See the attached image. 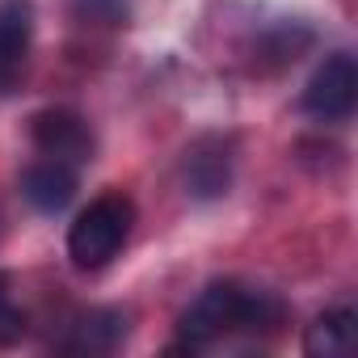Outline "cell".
I'll return each instance as SVG.
<instances>
[{
    "mask_svg": "<svg viewBox=\"0 0 358 358\" xmlns=\"http://www.w3.org/2000/svg\"><path fill=\"white\" fill-rule=\"evenodd\" d=\"M72 5L85 22H101V26H122L131 13V0H72Z\"/></svg>",
    "mask_w": 358,
    "mask_h": 358,
    "instance_id": "obj_11",
    "label": "cell"
},
{
    "mask_svg": "<svg viewBox=\"0 0 358 358\" xmlns=\"http://www.w3.org/2000/svg\"><path fill=\"white\" fill-rule=\"evenodd\" d=\"M34 43V5L30 0H0V97L13 93L26 76Z\"/></svg>",
    "mask_w": 358,
    "mask_h": 358,
    "instance_id": "obj_6",
    "label": "cell"
},
{
    "mask_svg": "<svg viewBox=\"0 0 358 358\" xmlns=\"http://www.w3.org/2000/svg\"><path fill=\"white\" fill-rule=\"evenodd\" d=\"M30 139H34V148H38L43 156L64 160V164H72V169H80V164L93 156V131H89V122H85L76 110H64V106L38 110L34 122H30Z\"/></svg>",
    "mask_w": 358,
    "mask_h": 358,
    "instance_id": "obj_5",
    "label": "cell"
},
{
    "mask_svg": "<svg viewBox=\"0 0 358 358\" xmlns=\"http://www.w3.org/2000/svg\"><path fill=\"white\" fill-rule=\"evenodd\" d=\"M22 333H26V316L13 303V278L0 270V345L22 341Z\"/></svg>",
    "mask_w": 358,
    "mask_h": 358,
    "instance_id": "obj_10",
    "label": "cell"
},
{
    "mask_svg": "<svg viewBox=\"0 0 358 358\" xmlns=\"http://www.w3.org/2000/svg\"><path fill=\"white\" fill-rule=\"evenodd\" d=\"M135 228V203L127 194H101L93 199L68 228V257L76 270H101L110 266L127 236Z\"/></svg>",
    "mask_w": 358,
    "mask_h": 358,
    "instance_id": "obj_2",
    "label": "cell"
},
{
    "mask_svg": "<svg viewBox=\"0 0 358 358\" xmlns=\"http://www.w3.org/2000/svg\"><path fill=\"white\" fill-rule=\"evenodd\" d=\"M22 199L38 211V215H59L68 211V203L76 199V169L64 164V160H34L26 173H22Z\"/></svg>",
    "mask_w": 358,
    "mask_h": 358,
    "instance_id": "obj_7",
    "label": "cell"
},
{
    "mask_svg": "<svg viewBox=\"0 0 358 358\" xmlns=\"http://www.w3.org/2000/svg\"><path fill=\"white\" fill-rule=\"evenodd\" d=\"M127 341V312L118 308H93L85 316H76L64 350L72 354H110Z\"/></svg>",
    "mask_w": 358,
    "mask_h": 358,
    "instance_id": "obj_9",
    "label": "cell"
},
{
    "mask_svg": "<svg viewBox=\"0 0 358 358\" xmlns=\"http://www.w3.org/2000/svg\"><path fill=\"white\" fill-rule=\"evenodd\" d=\"M354 101H358V68H354V55L337 51L312 72L299 106H303V114H312L320 122H345L354 114Z\"/></svg>",
    "mask_w": 358,
    "mask_h": 358,
    "instance_id": "obj_3",
    "label": "cell"
},
{
    "mask_svg": "<svg viewBox=\"0 0 358 358\" xmlns=\"http://www.w3.org/2000/svg\"><path fill=\"white\" fill-rule=\"evenodd\" d=\"M232 139L224 135H203L186 148V160H182V177H186V194L199 199V203H211V199H224L228 186H232Z\"/></svg>",
    "mask_w": 358,
    "mask_h": 358,
    "instance_id": "obj_4",
    "label": "cell"
},
{
    "mask_svg": "<svg viewBox=\"0 0 358 358\" xmlns=\"http://www.w3.org/2000/svg\"><path fill=\"white\" fill-rule=\"evenodd\" d=\"M358 345V316L350 303H337L329 312H320L312 324H308V337H303V350L312 358H350Z\"/></svg>",
    "mask_w": 358,
    "mask_h": 358,
    "instance_id": "obj_8",
    "label": "cell"
},
{
    "mask_svg": "<svg viewBox=\"0 0 358 358\" xmlns=\"http://www.w3.org/2000/svg\"><path fill=\"white\" fill-rule=\"evenodd\" d=\"M287 308L278 295L262 291V287H245V282H211L177 320L182 345L190 350H207L232 337H266L282 324Z\"/></svg>",
    "mask_w": 358,
    "mask_h": 358,
    "instance_id": "obj_1",
    "label": "cell"
}]
</instances>
